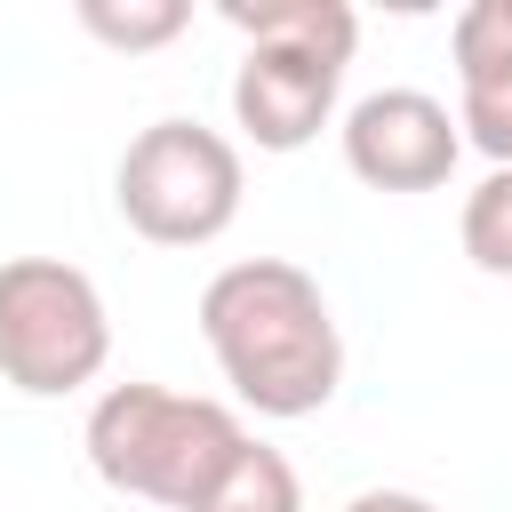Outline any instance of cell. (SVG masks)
<instances>
[{
    "instance_id": "1",
    "label": "cell",
    "mask_w": 512,
    "mask_h": 512,
    "mask_svg": "<svg viewBox=\"0 0 512 512\" xmlns=\"http://www.w3.org/2000/svg\"><path fill=\"white\" fill-rule=\"evenodd\" d=\"M200 336L240 408L296 424L320 416L344 384V336L320 280L288 256H240L200 288Z\"/></svg>"
},
{
    "instance_id": "2",
    "label": "cell",
    "mask_w": 512,
    "mask_h": 512,
    "mask_svg": "<svg viewBox=\"0 0 512 512\" xmlns=\"http://www.w3.org/2000/svg\"><path fill=\"white\" fill-rule=\"evenodd\" d=\"M240 440L248 432L224 400L168 392V384H104L88 424H80V448H88L96 480L120 488V496L168 504V512H192L216 488V472L232 464Z\"/></svg>"
},
{
    "instance_id": "3",
    "label": "cell",
    "mask_w": 512,
    "mask_h": 512,
    "mask_svg": "<svg viewBox=\"0 0 512 512\" xmlns=\"http://www.w3.org/2000/svg\"><path fill=\"white\" fill-rule=\"evenodd\" d=\"M240 192H248V168H240V144L208 120H152L128 136L120 168H112V200H120V224L152 248H208L232 232L240 216Z\"/></svg>"
},
{
    "instance_id": "4",
    "label": "cell",
    "mask_w": 512,
    "mask_h": 512,
    "mask_svg": "<svg viewBox=\"0 0 512 512\" xmlns=\"http://www.w3.org/2000/svg\"><path fill=\"white\" fill-rule=\"evenodd\" d=\"M112 360V312L96 280L64 256H8L0 264V376L24 400H64L96 384Z\"/></svg>"
},
{
    "instance_id": "5",
    "label": "cell",
    "mask_w": 512,
    "mask_h": 512,
    "mask_svg": "<svg viewBox=\"0 0 512 512\" xmlns=\"http://www.w3.org/2000/svg\"><path fill=\"white\" fill-rule=\"evenodd\" d=\"M344 168L368 192H440L464 160V128L424 88H376L344 112Z\"/></svg>"
},
{
    "instance_id": "6",
    "label": "cell",
    "mask_w": 512,
    "mask_h": 512,
    "mask_svg": "<svg viewBox=\"0 0 512 512\" xmlns=\"http://www.w3.org/2000/svg\"><path fill=\"white\" fill-rule=\"evenodd\" d=\"M336 96H344V64L312 48L256 40L232 64V120L256 152H304L336 120Z\"/></svg>"
},
{
    "instance_id": "7",
    "label": "cell",
    "mask_w": 512,
    "mask_h": 512,
    "mask_svg": "<svg viewBox=\"0 0 512 512\" xmlns=\"http://www.w3.org/2000/svg\"><path fill=\"white\" fill-rule=\"evenodd\" d=\"M448 56H456V88H464V104H456L464 144H480L496 168H512V40L488 24L480 0L456 8V24H448Z\"/></svg>"
},
{
    "instance_id": "8",
    "label": "cell",
    "mask_w": 512,
    "mask_h": 512,
    "mask_svg": "<svg viewBox=\"0 0 512 512\" xmlns=\"http://www.w3.org/2000/svg\"><path fill=\"white\" fill-rule=\"evenodd\" d=\"M216 16L248 48L280 40V48H312V56H336V64H352V48H360L352 0H216Z\"/></svg>"
},
{
    "instance_id": "9",
    "label": "cell",
    "mask_w": 512,
    "mask_h": 512,
    "mask_svg": "<svg viewBox=\"0 0 512 512\" xmlns=\"http://www.w3.org/2000/svg\"><path fill=\"white\" fill-rule=\"evenodd\" d=\"M192 512H304V480L272 440H240L232 464L216 472V488Z\"/></svg>"
},
{
    "instance_id": "10",
    "label": "cell",
    "mask_w": 512,
    "mask_h": 512,
    "mask_svg": "<svg viewBox=\"0 0 512 512\" xmlns=\"http://www.w3.org/2000/svg\"><path fill=\"white\" fill-rule=\"evenodd\" d=\"M72 16L88 40H104L120 56H152L192 24V0H72Z\"/></svg>"
},
{
    "instance_id": "11",
    "label": "cell",
    "mask_w": 512,
    "mask_h": 512,
    "mask_svg": "<svg viewBox=\"0 0 512 512\" xmlns=\"http://www.w3.org/2000/svg\"><path fill=\"white\" fill-rule=\"evenodd\" d=\"M456 240H464V256H472L488 280H512V168H488V176L464 192Z\"/></svg>"
},
{
    "instance_id": "12",
    "label": "cell",
    "mask_w": 512,
    "mask_h": 512,
    "mask_svg": "<svg viewBox=\"0 0 512 512\" xmlns=\"http://www.w3.org/2000/svg\"><path fill=\"white\" fill-rule=\"evenodd\" d=\"M344 512H440L432 496H416V488H360Z\"/></svg>"
},
{
    "instance_id": "13",
    "label": "cell",
    "mask_w": 512,
    "mask_h": 512,
    "mask_svg": "<svg viewBox=\"0 0 512 512\" xmlns=\"http://www.w3.org/2000/svg\"><path fill=\"white\" fill-rule=\"evenodd\" d=\"M480 8H488V24H496V32L512 40V0H480Z\"/></svg>"
}]
</instances>
